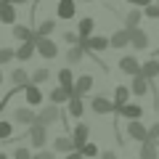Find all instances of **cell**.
<instances>
[{
  "label": "cell",
  "instance_id": "cell-6",
  "mask_svg": "<svg viewBox=\"0 0 159 159\" xmlns=\"http://www.w3.org/2000/svg\"><path fill=\"white\" fill-rule=\"evenodd\" d=\"M56 16L69 21V19L77 16V0H58V8H56Z\"/></svg>",
  "mask_w": 159,
  "mask_h": 159
},
{
  "label": "cell",
  "instance_id": "cell-1",
  "mask_svg": "<svg viewBox=\"0 0 159 159\" xmlns=\"http://www.w3.org/2000/svg\"><path fill=\"white\" fill-rule=\"evenodd\" d=\"M27 141H29V146L32 148H45V143H48V127L45 125H29V130H27Z\"/></svg>",
  "mask_w": 159,
  "mask_h": 159
},
{
  "label": "cell",
  "instance_id": "cell-5",
  "mask_svg": "<svg viewBox=\"0 0 159 159\" xmlns=\"http://www.w3.org/2000/svg\"><path fill=\"white\" fill-rule=\"evenodd\" d=\"M141 69H143V64L138 61L135 56H122V58H119V72L135 77V74H141Z\"/></svg>",
  "mask_w": 159,
  "mask_h": 159
},
{
  "label": "cell",
  "instance_id": "cell-27",
  "mask_svg": "<svg viewBox=\"0 0 159 159\" xmlns=\"http://www.w3.org/2000/svg\"><path fill=\"white\" fill-rule=\"evenodd\" d=\"M157 146H159L157 141H146V143H141V151H138V157H141V159H157Z\"/></svg>",
  "mask_w": 159,
  "mask_h": 159
},
{
  "label": "cell",
  "instance_id": "cell-39",
  "mask_svg": "<svg viewBox=\"0 0 159 159\" xmlns=\"http://www.w3.org/2000/svg\"><path fill=\"white\" fill-rule=\"evenodd\" d=\"M148 141H159V122H154L148 127Z\"/></svg>",
  "mask_w": 159,
  "mask_h": 159
},
{
  "label": "cell",
  "instance_id": "cell-25",
  "mask_svg": "<svg viewBox=\"0 0 159 159\" xmlns=\"http://www.w3.org/2000/svg\"><path fill=\"white\" fill-rule=\"evenodd\" d=\"M141 74H143L146 80H157V77H159V58H148V61L143 64Z\"/></svg>",
  "mask_w": 159,
  "mask_h": 159
},
{
  "label": "cell",
  "instance_id": "cell-11",
  "mask_svg": "<svg viewBox=\"0 0 159 159\" xmlns=\"http://www.w3.org/2000/svg\"><path fill=\"white\" fill-rule=\"evenodd\" d=\"M24 101H27V106H40V103H43V90H40V85L29 82V85L24 88Z\"/></svg>",
  "mask_w": 159,
  "mask_h": 159
},
{
  "label": "cell",
  "instance_id": "cell-37",
  "mask_svg": "<svg viewBox=\"0 0 159 159\" xmlns=\"http://www.w3.org/2000/svg\"><path fill=\"white\" fill-rule=\"evenodd\" d=\"M11 133H13L11 122H0V138H11Z\"/></svg>",
  "mask_w": 159,
  "mask_h": 159
},
{
  "label": "cell",
  "instance_id": "cell-10",
  "mask_svg": "<svg viewBox=\"0 0 159 159\" xmlns=\"http://www.w3.org/2000/svg\"><path fill=\"white\" fill-rule=\"evenodd\" d=\"M13 37L21 40V43H29V40H34V43H37L40 34H37V29H32V27H24V24H13Z\"/></svg>",
  "mask_w": 159,
  "mask_h": 159
},
{
  "label": "cell",
  "instance_id": "cell-9",
  "mask_svg": "<svg viewBox=\"0 0 159 159\" xmlns=\"http://www.w3.org/2000/svg\"><path fill=\"white\" fill-rule=\"evenodd\" d=\"M90 109L96 114H114V111H117V109H114V101H109L106 96H96L90 101Z\"/></svg>",
  "mask_w": 159,
  "mask_h": 159
},
{
  "label": "cell",
  "instance_id": "cell-31",
  "mask_svg": "<svg viewBox=\"0 0 159 159\" xmlns=\"http://www.w3.org/2000/svg\"><path fill=\"white\" fill-rule=\"evenodd\" d=\"M45 80H51V69H45V66H43V69H37V72L32 74V82H34V85H43Z\"/></svg>",
  "mask_w": 159,
  "mask_h": 159
},
{
  "label": "cell",
  "instance_id": "cell-12",
  "mask_svg": "<svg viewBox=\"0 0 159 159\" xmlns=\"http://www.w3.org/2000/svg\"><path fill=\"white\" fill-rule=\"evenodd\" d=\"M13 119H16L19 125H34V122H37V114L32 111V106H21V109H16V111H13Z\"/></svg>",
  "mask_w": 159,
  "mask_h": 159
},
{
  "label": "cell",
  "instance_id": "cell-26",
  "mask_svg": "<svg viewBox=\"0 0 159 159\" xmlns=\"http://www.w3.org/2000/svg\"><path fill=\"white\" fill-rule=\"evenodd\" d=\"M69 114H72L74 119H80L82 114H85V103H82V96H72V98H69Z\"/></svg>",
  "mask_w": 159,
  "mask_h": 159
},
{
  "label": "cell",
  "instance_id": "cell-43",
  "mask_svg": "<svg viewBox=\"0 0 159 159\" xmlns=\"http://www.w3.org/2000/svg\"><path fill=\"white\" fill-rule=\"evenodd\" d=\"M8 3H13V6H21V3H29V0H8Z\"/></svg>",
  "mask_w": 159,
  "mask_h": 159
},
{
  "label": "cell",
  "instance_id": "cell-45",
  "mask_svg": "<svg viewBox=\"0 0 159 159\" xmlns=\"http://www.w3.org/2000/svg\"><path fill=\"white\" fill-rule=\"evenodd\" d=\"M0 159H8V154H0Z\"/></svg>",
  "mask_w": 159,
  "mask_h": 159
},
{
  "label": "cell",
  "instance_id": "cell-29",
  "mask_svg": "<svg viewBox=\"0 0 159 159\" xmlns=\"http://www.w3.org/2000/svg\"><path fill=\"white\" fill-rule=\"evenodd\" d=\"M51 103H56V106H61V103H69V93L64 90L61 85L53 88V90H51Z\"/></svg>",
  "mask_w": 159,
  "mask_h": 159
},
{
  "label": "cell",
  "instance_id": "cell-22",
  "mask_svg": "<svg viewBox=\"0 0 159 159\" xmlns=\"http://www.w3.org/2000/svg\"><path fill=\"white\" fill-rule=\"evenodd\" d=\"M93 29H96L93 16H82V19H80V27H77V34H80V37H93Z\"/></svg>",
  "mask_w": 159,
  "mask_h": 159
},
{
  "label": "cell",
  "instance_id": "cell-33",
  "mask_svg": "<svg viewBox=\"0 0 159 159\" xmlns=\"http://www.w3.org/2000/svg\"><path fill=\"white\" fill-rule=\"evenodd\" d=\"M80 151H82V157H88V159H93V157H98V154H101L96 143H85V146L80 148Z\"/></svg>",
  "mask_w": 159,
  "mask_h": 159
},
{
  "label": "cell",
  "instance_id": "cell-28",
  "mask_svg": "<svg viewBox=\"0 0 159 159\" xmlns=\"http://www.w3.org/2000/svg\"><path fill=\"white\" fill-rule=\"evenodd\" d=\"M82 56H85V48L82 45H69V51H66V61L69 64H80Z\"/></svg>",
  "mask_w": 159,
  "mask_h": 159
},
{
  "label": "cell",
  "instance_id": "cell-17",
  "mask_svg": "<svg viewBox=\"0 0 159 159\" xmlns=\"http://www.w3.org/2000/svg\"><path fill=\"white\" fill-rule=\"evenodd\" d=\"M148 82H151V80H146L143 74H135V77H133V82H130V90H133V96L143 98V96L148 93Z\"/></svg>",
  "mask_w": 159,
  "mask_h": 159
},
{
  "label": "cell",
  "instance_id": "cell-36",
  "mask_svg": "<svg viewBox=\"0 0 159 159\" xmlns=\"http://www.w3.org/2000/svg\"><path fill=\"white\" fill-rule=\"evenodd\" d=\"M32 159H56V151H53V148H51V151H48V148H40Z\"/></svg>",
  "mask_w": 159,
  "mask_h": 159
},
{
  "label": "cell",
  "instance_id": "cell-34",
  "mask_svg": "<svg viewBox=\"0 0 159 159\" xmlns=\"http://www.w3.org/2000/svg\"><path fill=\"white\" fill-rule=\"evenodd\" d=\"M143 16H146V19H157V21H159V3L146 6V8H143Z\"/></svg>",
  "mask_w": 159,
  "mask_h": 159
},
{
  "label": "cell",
  "instance_id": "cell-13",
  "mask_svg": "<svg viewBox=\"0 0 159 159\" xmlns=\"http://www.w3.org/2000/svg\"><path fill=\"white\" fill-rule=\"evenodd\" d=\"M74 80H77V77L72 74V69H69V66H64L61 72H58V85H61L64 90L69 93V98L74 96Z\"/></svg>",
  "mask_w": 159,
  "mask_h": 159
},
{
  "label": "cell",
  "instance_id": "cell-18",
  "mask_svg": "<svg viewBox=\"0 0 159 159\" xmlns=\"http://www.w3.org/2000/svg\"><path fill=\"white\" fill-rule=\"evenodd\" d=\"M117 117L127 119V122H130V119H141V117H143V109L138 106V103H125V106L117 111Z\"/></svg>",
  "mask_w": 159,
  "mask_h": 159
},
{
  "label": "cell",
  "instance_id": "cell-35",
  "mask_svg": "<svg viewBox=\"0 0 159 159\" xmlns=\"http://www.w3.org/2000/svg\"><path fill=\"white\" fill-rule=\"evenodd\" d=\"M34 154H29V148L27 146H19L16 151H13V159H32Z\"/></svg>",
  "mask_w": 159,
  "mask_h": 159
},
{
  "label": "cell",
  "instance_id": "cell-32",
  "mask_svg": "<svg viewBox=\"0 0 159 159\" xmlns=\"http://www.w3.org/2000/svg\"><path fill=\"white\" fill-rule=\"evenodd\" d=\"M13 58H16V51H13V48H0V66H6Z\"/></svg>",
  "mask_w": 159,
  "mask_h": 159
},
{
  "label": "cell",
  "instance_id": "cell-41",
  "mask_svg": "<svg viewBox=\"0 0 159 159\" xmlns=\"http://www.w3.org/2000/svg\"><path fill=\"white\" fill-rule=\"evenodd\" d=\"M66 159H85V157H82V151H72V154H66Z\"/></svg>",
  "mask_w": 159,
  "mask_h": 159
},
{
  "label": "cell",
  "instance_id": "cell-16",
  "mask_svg": "<svg viewBox=\"0 0 159 159\" xmlns=\"http://www.w3.org/2000/svg\"><path fill=\"white\" fill-rule=\"evenodd\" d=\"M93 90V77L90 74H80L74 80V96H88Z\"/></svg>",
  "mask_w": 159,
  "mask_h": 159
},
{
  "label": "cell",
  "instance_id": "cell-19",
  "mask_svg": "<svg viewBox=\"0 0 159 159\" xmlns=\"http://www.w3.org/2000/svg\"><path fill=\"white\" fill-rule=\"evenodd\" d=\"M34 53H37V43H34V40L21 43V45H19V51H16V61H29Z\"/></svg>",
  "mask_w": 159,
  "mask_h": 159
},
{
  "label": "cell",
  "instance_id": "cell-20",
  "mask_svg": "<svg viewBox=\"0 0 159 159\" xmlns=\"http://www.w3.org/2000/svg\"><path fill=\"white\" fill-rule=\"evenodd\" d=\"M53 151H61V154H72V151H77V148H74L72 135H58L56 141H53Z\"/></svg>",
  "mask_w": 159,
  "mask_h": 159
},
{
  "label": "cell",
  "instance_id": "cell-15",
  "mask_svg": "<svg viewBox=\"0 0 159 159\" xmlns=\"http://www.w3.org/2000/svg\"><path fill=\"white\" fill-rule=\"evenodd\" d=\"M130 96H133V90H130V88L117 85V88H114V109L119 111V109L125 106V103H130ZM117 111H114V114H117Z\"/></svg>",
  "mask_w": 159,
  "mask_h": 159
},
{
  "label": "cell",
  "instance_id": "cell-2",
  "mask_svg": "<svg viewBox=\"0 0 159 159\" xmlns=\"http://www.w3.org/2000/svg\"><path fill=\"white\" fill-rule=\"evenodd\" d=\"M61 119V109L56 106V103H48V106H43L37 111V125H45V127H51L53 122H58Z\"/></svg>",
  "mask_w": 159,
  "mask_h": 159
},
{
  "label": "cell",
  "instance_id": "cell-23",
  "mask_svg": "<svg viewBox=\"0 0 159 159\" xmlns=\"http://www.w3.org/2000/svg\"><path fill=\"white\" fill-rule=\"evenodd\" d=\"M11 82H13V88H21V90H24V88L32 82V77H29L24 69H13V72H11Z\"/></svg>",
  "mask_w": 159,
  "mask_h": 159
},
{
  "label": "cell",
  "instance_id": "cell-7",
  "mask_svg": "<svg viewBox=\"0 0 159 159\" xmlns=\"http://www.w3.org/2000/svg\"><path fill=\"white\" fill-rule=\"evenodd\" d=\"M88 138H90V127H88L85 122H80V125H77V127L72 130V141H74V148L80 151V148L85 146V143H90Z\"/></svg>",
  "mask_w": 159,
  "mask_h": 159
},
{
  "label": "cell",
  "instance_id": "cell-44",
  "mask_svg": "<svg viewBox=\"0 0 159 159\" xmlns=\"http://www.w3.org/2000/svg\"><path fill=\"white\" fill-rule=\"evenodd\" d=\"M0 82H3V66H0Z\"/></svg>",
  "mask_w": 159,
  "mask_h": 159
},
{
  "label": "cell",
  "instance_id": "cell-4",
  "mask_svg": "<svg viewBox=\"0 0 159 159\" xmlns=\"http://www.w3.org/2000/svg\"><path fill=\"white\" fill-rule=\"evenodd\" d=\"M37 53H40L43 58H51V61H53V58L58 56V45L53 43L51 37H40V40H37Z\"/></svg>",
  "mask_w": 159,
  "mask_h": 159
},
{
  "label": "cell",
  "instance_id": "cell-42",
  "mask_svg": "<svg viewBox=\"0 0 159 159\" xmlns=\"http://www.w3.org/2000/svg\"><path fill=\"white\" fill-rule=\"evenodd\" d=\"M101 159H117V154H114V151H103Z\"/></svg>",
  "mask_w": 159,
  "mask_h": 159
},
{
  "label": "cell",
  "instance_id": "cell-8",
  "mask_svg": "<svg viewBox=\"0 0 159 159\" xmlns=\"http://www.w3.org/2000/svg\"><path fill=\"white\" fill-rule=\"evenodd\" d=\"M130 45L135 48V51H146V48H148V32L141 29V27L130 29Z\"/></svg>",
  "mask_w": 159,
  "mask_h": 159
},
{
  "label": "cell",
  "instance_id": "cell-38",
  "mask_svg": "<svg viewBox=\"0 0 159 159\" xmlns=\"http://www.w3.org/2000/svg\"><path fill=\"white\" fill-rule=\"evenodd\" d=\"M64 40H66L69 45H80V34L77 32H64Z\"/></svg>",
  "mask_w": 159,
  "mask_h": 159
},
{
  "label": "cell",
  "instance_id": "cell-40",
  "mask_svg": "<svg viewBox=\"0 0 159 159\" xmlns=\"http://www.w3.org/2000/svg\"><path fill=\"white\" fill-rule=\"evenodd\" d=\"M130 6H135V8H146V6H151L154 0H127Z\"/></svg>",
  "mask_w": 159,
  "mask_h": 159
},
{
  "label": "cell",
  "instance_id": "cell-30",
  "mask_svg": "<svg viewBox=\"0 0 159 159\" xmlns=\"http://www.w3.org/2000/svg\"><path fill=\"white\" fill-rule=\"evenodd\" d=\"M56 29V21L53 19H45V21H40V27H37V34L40 37H48V34Z\"/></svg>",
  "mask_w": 159,
  "mask_h": 159
},
{
  "label": "cell",
  "instance_id": "cell-14",
  "mask_svg": "<svg viewBox=\"0 0 159 159\" xmlns=\"http://www.w3.org/2000/svg\"><path fill=\"white\" fill-rule=\"evenodd\" d=\"M0 24H16V6L0 0Z\"/></svg>",
  "mask_w": 159,
  "mask_h": 159
},
{
  "label": "cell",
  "instance_id": "cell-24",
  "mask_svg": "<svg viewBox=\"0 0 159 159\" xmlns=\"http://www.w3.org/2000/svg\"><path fill=\"white\" fill-rule=\"evenodd\" d=\"M141 19H143V11L141 8H133V11L125 13V29H135L141 27Z\"/></svg>",
  "mask_w": 159,
  "mask_h": 159
},
{
  "label": "cell",
  "instance_id": "cell-46",
  "mask_svg": "<svg viewBox=\"0 0 159 159\" xmlns=\"http://www.w3.org/2000/svg\"><path fill=\"white\" fill-rule=\"evenodd\" d=\"M82 3H90V0H82Z\"/></svg>",
  "mask_w": 159,
  "mask_h": 159
},
{
  "label": "cell",
  "instance_id": "cell-3",
  "mask_svg": "<svg viewBox=\"0 0 159 159\" xmlns=\"http://www.w3.org/2000/svg\"><path fill=\"white\" fill-rule=\"evenodd\" d=\"M127 135H130L133 141H138V143H146L148 141V127L143 125L141 119H130V122H127Z\"/></svg>",
  "mask_w": 159,
  "mask_h": 159
},
{
  "label": "cell",
  "instance_id": "cell-21",
  "mask_svg": "<svg viewBox=\"0 0 159 159\" xmlns=\"http://www.w3.org/2000/svg\"><path fill=\"white\" fill-rule=\"evenodd\" d=\"M109 40H111V48H117V51H119V48H125V45H130V29H125V27L117 29Z\"/></svg>",
  "mask_w": 159,
  "mask_h": 159
}]
</instances>
